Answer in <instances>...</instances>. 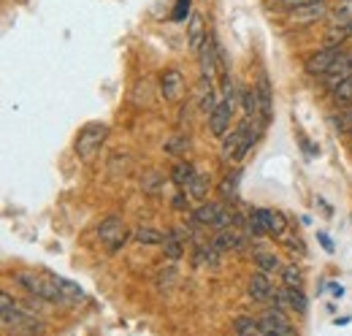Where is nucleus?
<instances>
[{"instance_id": "obj_1", "label": "nucleus", "mask_w": 352, "mask_h": 336, "mask_svg": "<svg viewBox=\"0 0 352 336\" xmlns=\"http://www.w3.org/2000/svg\"><path fill=\"white\" fill-rule=\"evenodd\" d=\"M265 123L263 120H252V117H241L236 130L225 133L220 144V158L222 163H241L247 158V152L255 147V141L261 138Z\"/></svg>"}, {"instance_id": "obj_2", "label": "nucleus", "mask_w": 352, "mask_h": 336, "mask_svg": "<svg viewBox=\"0 0 352 336\" xmlns=\"http://www.w3.org/2000/svg\"><path fill=\"white\" fill-rule=\"evenodd\" d=\"M16 282L28 291V293H33L36 298H41V301H49V304H68V298L63 295L60 291V285H57V280H54V274H46V271H22V274H16Z\"/></svg>"}, {"instance_id": "obj_3", "label": "nucleus", "mask_w": 352, "mask_h": 336, "mask_svg": "<svg viewBox=\"0 0 352 336\" xmlns=\"http://www.w3.org/2000/svg\"><path fill=\"white\" fill-rule=\"evenodd\" d=\"M98 239H100V244L111 252V255L120 252L125 247V242H128V222H125L120 214L103 217V220L98 222Z\"/></svg>"}, {"instance_id": "obj_4", "label": "nucleus", "mask_w": 352, "mask_h": 336, "mask_svg": "<svg viewBox=\"0 0 352 336\" xmlns=\"http://www.w3.org/2000/svg\"><path fill=\"white\" fill-rule=\"evenodd\" d=\"M106 136H109V125L106 123H89V125H85L79 130V136H76V144H74L76 155L82 160H92L100 152Z\"/></svg>"}, {"instance_id": "obj_5", "label": "nucleus", "mask_w": 352, "mask_h": 336, "mask_svg": "<svg viewBox=\"0 0 352 336\" xmlns=\"http://www.w3.org/2000/svg\"><path fill=\"white\" fill-rule=\"evenodd\" d=\"M195 225H204V228H228L230 222H233V214L228 211V207L222 204V201H201L195 211H192V217H190Z\"/></svg>"}, {"instance_id": "obj_6", "label": "nucleus", "mask_w": 352, "mask_h": 336, "mask_svg": "<svg viewBox=\"0 0 352 336\" xmlns=\"http://www.w3.org/2000/svg\"><path fill=\"white\" fill-rule=\"evenodd\" d=\"M339 57H344V49L325 43L322 49H314L307 60H304V71H307L309 76H322V74L331 71V65H333Z\"/></svg>"}, {"instance_id": "obj_7", "label": "nucleus", "mask_w": 352, "mask_h": 336, "mask_svg": "<svg viewBox=\"0 0 352 336\" xmlns=\"http://www.w3.org/2000/svg\"><path fill=\"white\" fill-rule=\"evenodd\" d=\"M160 95L166 103H179L184 98V76L179 68H166L160 74Z\"/></svg>"}, {"instance_id": "obj_8", "label": "nucleus", "mask_w": 352, "mask_h": 336, "mask_svg": "<svg viewBox=\"0 0 352 336\" xmlns=\"http://www.w3.org/2000/svg\"><path fill=\"white\" fill-rule=\"evenodd\" d=\"M209 117V133L214 138H222L228 130H230V123H233V101H225L222 98L220 103L206 114Z\"/></svg>"}, {"instance_id": "obj_9", "label": "nucleus", "mask_w": 352, "mask_h": 336, "mask_svg": "<svg viewBox=\"0 0 352 336\" xmlns=\"http://www.w3.org/2000/svg\"><path fill=\"white\" fill-rule=\"evenodd\" d=\"M261 320V336H287V334H296V328L287 323L285 312L276 306V309H268L265 315L258 317Z\"/></svg>"}, {"instance_id": "obj_10", "label": "nucleus", "mask_w": 352, "mask_h": 336, "mask_svg": "<svg viewBox=\"0 0 352 336\" xmlns=\"http://www.w3.org/2000/svg\"><path fill=\"white\" fill-rule=\"evenodd\" d=\"M328 14H331L328 3H325V0H320V3H309V6L290 8V22H293V25H311V22H317V19L328 17Z\"/></svg>"}, {"instance_id": "obj_11", "label": "nucleus", "mask_w": 352, "mask_h": 336, "mask_svg": "<svg viewBox=\"0 0 352 336\" xmlns=\"http://www.w3.org/2000/svg\"><path fill=\"white\" fill-rule=\"evenodd\" d=\"M206 39H209L206 22H204V17H201L198 11H192V14H190V22H187V49H190L192 54H198V52L204 49Z\"/></svg>"}, {"instance_id": "obj_12", "label": "nucleus", "mask_w": 352, "mask_h": 336, "mask_svg": "<svg viewBox=\"0 0 352 336\" xmlns=\"http://www.w3.org/2000/svg\"><path fill=\"white\" fill-rule=\"evenodd\" d=\"M350 74H352V54H347V52H344V57H339V60L331 65V71H328V74H322L320 79H322V84H325V87L333 92V90L344 82Z\"/></svg>"}, {"instance_id": "obj_13", "label": "nucleus", "mask_w": 352, "mask_h": 336, "mask_svg": "<svg viewBox=\"0 0 352 336\" xmlns=\"http://www.w3.org/2000/svg\"><path fill=\"white\" fill-rule=\"evenodd\" d=\"M255 92H258V103H261L263 123L268 125V123L274 120V90H271V82H268V76H265V74H261V76H258Z\"/></svg>"}, {"instance_id": "obj_14", "label": "nucleus", "mask_w": 352, "mask_h": 336, "mask_svg": "<svg viewBox=\"0 0 352 336\" xmlns=\"http://www.w3.org/2000/svg\"><path fill=\"white\" fill-rule=\"evenodd\" d=\"M247 293H250L252 301H271L274 293H276V288L271 285L268 274L258 269V274H252V280H250V285H247Z\"/></svg>"}, {"instance_id": "obj_15", "label": "nucleus", "mask_w": 352, "mask_h": 336, "mask_svg": "<svg viewBox=\"0 0 352 336\" xmlns=\"http://www.w3.org/2000/svg\"><path fill=\"white\" fill-rule=\"evenodd\" d=\"M209 187H212V176L209 174H204V171H195V176L190 179V185L184 187L187 190V196L192 198V201H206V196H209Z\"/></svg>"}, {"instance_id": "obj_16", "label": "nucleus", "mask_w": 352, "mask_h": 336, "mask_svg": "<svg viewBox=\"0 0 352 336\" xmlns=\"http://www.w3.org/2000/svg\"><path fill=\"white\" fill-rule=\"evenodd\" d=\"M184 247H187V242H184V236H182V231H179V228H171V231H166L163 255H166L168 260H179V258L184 255Z\"/></svg>"}, {"instance_id": "obj_17", "label": "nucleus", "mask_w": 352, "mask_h": 336, "mask_svg": "<svg viewBox=\"0 0 352 336\" xmlns=\"http://www.w3.org/2000/svg\"><path fill=\"white\" fill-rule=\"evenodd\" d=\"M263 220H265V231L268 236L274 239H282L287 233V220L279 209H263Z\"/></svg>"}, {"instance_id": "obj_18", "label": "nucleus", "mask_w": 352, "mask_h": 336, "mask_svg": "<svg viewBox=\"0 0 352 336\" xmlns=\"http://www.w3.org/2000/svg\"><path fill=\"white\" fill-rule=\"evenodd\" d=\"M347 41H352V22H331V28L325 30V43L342 46Z\"/></svg>"}, {"instance_id": "obj_19", "label": "nucleus", "mask_w": 352, "mask_h": 336, "mask_svg": "<svg viewBox=\"0 0 352 336\" xmlns=\"http://www.w3.org/2000/svg\"><path fill=\"white\" fill-rule=\"evenodd\" d=\"M133 239H135L141 247H163L166 233H163V231H157V228H152V225H141V228H135Z\"/></svg>"}, {"instance_id": "obj_20", "label": "nucleus", "mask_w": 352, "mask_h": 336, "mask_svg": "<svg viewBox=\"0 0 352 336\" xmlns=\"http://www.w3.org/2000/svg\"><path fill=\"white\" fill-rule=\"evenodd\" d=\"M195 176V166L190 163V160H179V163H174V168H171V174H168V179L174 182L176 187H187L190 185V179Z\"/></svg>"}, {"instance_id": "obj_21", "label": "nucleus", "mask_w": 352, "mask_h": 336, "mask_svg": "<svg viewBox=\"0 0 352 336\" xmlns=\"http://www.w3.org/2000/svg\"><path fill=\"white\" fill-rule=\"evenodd\" d=\"M198 103H201V112H204V114H209V112L220 103V92L214 90V82L201 79V98H198Z\"/></svg>"}, {"instance_id": "obj_22", "label": "nucleus", "mask_w": 352, "mask_h": 336, "mask_svg": "<svg viewBox=\"0 0 352 336\" xmlns=\"http://www.w3.org/2000/svg\"><path fill=\"white\" fill-rule=\"evenodd\" d=\"M157 291L160 293H171L176 288V282H179V269L176 266H163L160 271H157Z\"/></svg>"}, {"instance_id": "obj_23", "label": "nucleus", "mask_w": 352, "mask_h": 336, "mask_svg": "<svg viewBox=\"0 0 352 336\" xmlns=\"http://www.w3.org/2000/svg\"><path fill=\"white\" fill-rule=\"evenodd\" d=\"M255 266H258L261 271H265V274H276V271H282V260L268 250L255 252Z\"/></svg>"}, {"instance_id": "obj_24", "label": "nucleus", "mask_w": 352, "mask_h": 336, "mask_svg": "<svg viewBox=\"0 0 352 336\" xmlns=\"http://www.w3.org/2000/svg\"><path fill=\"white\" fill-rule=\"evenodd\" d=\"M239 179H241V171L239 168L230 171V174H225V179H222L220 185V196L225 201H236L239 198Z\"/></svg>"}, {"instance_id": "obj_25", "label": "nucleus", "mask_w": 352, "mask_h": 336, "mask_svg": "<svg viewBox=\"0 0 352 336\" xmlns=\"http://www.w3.org/2000/svg\"><path fill=\"white\" fill-rule=\"evenodd\" d=\"M279 277H282V285H285V288H304V271H301V266H296V263L282 266Z\"/></svg>"}, {"instance_id": "obj_26", "label": "nucleus", "mask_w": 352, "mask_h": 336, "mask_svg": "<svg viewBox=\"0 0 352 336\" xmlns=\"http://www.w3.org/2000/svg\"><path fill=\"white\" fill-rule=\"evenodd\" d=\"M163 185H166V176L157 174V171H149V174L141 179V190H144L146 196H160Z\"/></svg>"}, {"instance_id": "obj_27", "label": "nucleus", "mask_w": 352, "mask_h": 336, "mask_svg": "<svg viewBox=\"0 0 352 336\" xmlns=\"http://www.w3.org/2000/svg\"><path fill=\"white\" fill-rule=\"evenodd\" d=\"M287 304H290V309H293L296 315H307L309 301H307L304 288H287Z\"/></svg>"}, {"instance_id": "obj_28", "label": "nucleus", "mask_w": 352, "mask_h": 336, "mask_svg": "<svg viewBox=\"0 0 352 336\" xmlns=\"http://www.w3.org/2000/svg\"><path fill=\"white\" fill-rule=\"evenodd\" d=\"M331 22H352V0H339L331 14H328Z\"/></svg>"}, {"instance_id": "obj_29", "label": "nucleus", "mask_w": 352, "mask_h": 336, "mask_svg": "<svg viewBox=\"0 0 352 336\" xmlns=\"http://www.w3.org/2000/svg\"><path fill=\"white\" fill-rule=\"evenodd\" d=\"M233 331L241 336H247V334L261 336V320H255V317H239V320L233 323Z\"/></svg>"}, {"instance_id": "obj_30", "label": "nucleus", "mask_w": 352, "mask_h": 336, "mask_svg": "<svg viewBox=\"0 0 352 336\" xmlns=\"http://www.w3.org/2000/svg\"><path fill=\"white\" fill-rule=\"evenodd\" d=\"M333 127H336L339 133H350L352 130V101L344 103V112L333 114Z\"/></svg>"}, {"instance_id": "obj_31", "label": "nucleus", "mask_w": 352, "mask_h": 336, "mask_svg": "<svg viewBox=\"0 0 352 336\" xmlns=\"http://www.w3.org/2000/svg\"><path fill=\"white\" fill-rule=\"evenodd\" d=\"M331 95H333V101H336V103H350V101H352V74L344 79V82L339 84V87H336Z\"/></svg>"}, {"instance_id": "obj_32", "label": "nucleus", "mask_w": 352, "mask_h": 336, "mask_svg": "<svg viewBox=\"0 0 352 336\" xmlns=\"http://www.w3.org/2000/svg\"><path fill=\"white\" fill-rule=\"evenodd\" d=\"M190 3H192V0H176L174 14H171L174 22H182V19H187V14H192V11H190Z\"/></svg>"}, {"instance_id": "obj_33", "label": "nucleus", "mask_w": 352, "mask_h": 336, "mask_svg": "<svg viewBox=\"0 0 352 336\" xmlns=\"http://www.w3.org/2000/svg\"><path fill=\"white\" fill-rule=\"evenodd\" d=\"M190 201H192V198L187 196V190H182V187H179V193L174 196V201H171V204H174L176 211H187L190 209Z\"/></svg>"}, {"instance_id": "obj_34", "label": "nucleus", "mask_w": 352, "mask_h": 336, "mask_svg": "<svg viewBox=\"0 0 352 336\" xmlns=\"http://www.w3.org/2000/svg\"><path fill=\"white\" fill-rule=\"evenodd\" d=\"M285 8H298V6H309V3H320V0H279Z\"/></svg>"}, {"instance_id": "obj_35", "label": "nucleus", "mask_w": 352, "mask_h": 336, "mask_svg": "<svg viewBox=\"0 0 352 336\" xmlns=\"http://www.w3.org/2000/svg\"><path fill=\"white\" fill-rule=\"evenodd\" d=\"M287 247H290V252L304 255V242H301V239H290V242H287Z\"/></svg>"}, {"instance_id": "obj_36", "label": "nucleus", "mask_w": 352, "mask_h": 336, "mask_svg": "<svg viewBox=\"0 0 352 336\" xmlns=\"http://www.w3.org/2000/svg\"><path fill=\"white\" fill-rule=\"evenodd\" d=\"M317 239H320V242H322V247H325V250H328V252H333V242H331V239H328V236H325V233H320V236H317Z\"/></svg>"}, {"instance_id": "obj_37", "label": "nucleus", "mask_w": 352, "mask_h": 336, "mask_svg": "<svg viewBox=\"0 0 352 336\" xmlns=\"http://www.w3.org/2000/svg\"><path fill=\"white\" fill-rule=\"evenodd\" d=\"M328 291H331V295H336V298H342V295H344V288H342V285H331Z\"/></svg>"}, {"instance_id": "obj_38", "label": "nucleus", "mask_w": 352, "mask_h": 336, "mask_svg": "<svg viewBox=\"0 0 352 336\" xmlns=\"http://www.w3.org/2000/svg\"><path fill=\"white\" fill-rule=\"evenodd\" d=\"M350 136H352V130H350Z\"/></svg>"}]
</instances>
